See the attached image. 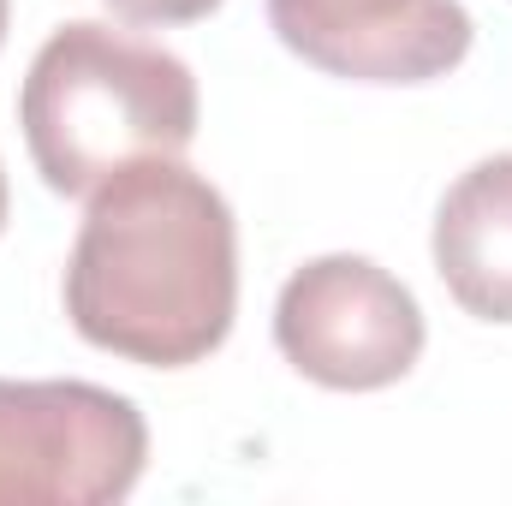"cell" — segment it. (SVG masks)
Wrapping results in <instances>:
<instances>
[{
  "mask_svg": "<svg viewBox=\"0 0 512 506\" xmlns=\"http://www.w3.org/2000/svg\"><path fill=\"white\" fill-rule=\"evenodd\" d=\"M0 42H6V0H0Z\"/></svg>",
  "mask_w": 512,
  "mask_h": 506,
  "instance_id": "9",
  "label": "cell"
},
{
  "mask_svg": "<svg viewBox=\"0 0 512 506\" xmlns=\"http://www.w3.org/2000/svg\"><path fill=\"white\" fill-rule=\"evenodd\" d=\"M126 24H197L209 18L221 0H108Z\"/></svg>",
  "mask_w": 512,
  "mask_h": 506,
  "instance_id": "7",
  "label": "cell"
},
{
  "mask_svg": "<svg viewBox=\"0 0 512 506\" xmlns=\"http://www.w3.org/2000/svg\"><path fill=\"white\" fill-rule=\"evenodd\" d=\"M72 328L131 364H203L239 316V227L179 155L131 161L90 191L66 256Z\"/></svg>",
  "mask_w": 512,
  "mask_h": 506,
  "instance_id": "1",
  "label": "cell"
},
{
  "mask_svg": "<svg viewBox=\"0 0 512 506\" xmlns=\"http://www.w3.org/2000/svg\"><path fill=\"white\" fill-rule=\"evenodd\" d=\"M0 227H6V173H0Z\"/></svg>",
  "mask_w": 512,
  "mask_h": 506,
  "instance_id": "8",
  "label": "cell"
},
{
  "mask_svg": "<svg viewBox=\"0 0 512 506\" xmlns=\"http://www.w3.org/2000/svg\"><path fill=\"white\" fill-rule=\"evenodd\" d=\"M435 274L459 310L512 322V155H489L453 179L435 209Z\"/></svg>",
  "mask_w": 512,
  "mask_h": 506,
  "instance_id": "6",
  "label": "cell"
},
{
  "mask_svg": "<svg viewBox=\"0 0 512 506\" xmlns=\"http://www.w3.org/2000/svg\"><path fill=\"white\" fill-rule=\"evenodd\" d=\"M149 459L143 411L96 381L0 376V506L126 501Z\"/></svg>",
  "mask_w": 512,
  "mask_h": 506,
  "instance_id": "3",
  "label": "cell"
},
{
  "mask_svg": "<svg viewBox=\"0 0 512 506\" xmlns=\"http://www.w3.org/2000/svg\"><path fill=\"white\" fill-rule=\"evenodd\" d=\"M274 36L328 78L429 84L471 54L459 0H268Z\"/></svg>",
  "mask_w": 512,
  "mask_h": 506,
  "instance_id": "5",
  "label": "cell"
},
{
  "mask_svg": "<svg viewBox=\"0 0 512 506\" xmlns=\"http://www.w3.org/2000/svg\"><path fill=\"white\" fill-rule=\"evenodd\" d=\"M18 126L48 191L90 197L131 161L191 149L197 78L179 54L78 18L36 48L18 90Z\"/></svg>",
  "mask_w": 512,
  "mask_h": 506,
  "instance_id": "2",
  "label": "cell"
},
{
  "mask_svg": "<svg viewBox=\"0 0 512 506\" xmlns=\"http://www.w3.org/2000/svg\"><path fill=\"white\" fill-rule=\"evenodd\" d=\"M280 358L334 393H376L411 376L423 358V310L405 280L370 256H316L304 262L274 304Z\"/></svg>",
  "mask_w": 512,
  "mask_h": 506,
  "instance_id": "4",
  "label": "cell"
}]
</instances>
